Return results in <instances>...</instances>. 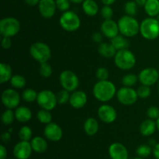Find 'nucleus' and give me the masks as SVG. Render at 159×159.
Segmentation results:
<instances>
[{
    "label": "nucleus",
    "instance_id": "nucleus-1",
    "mask_svg": "<svg viewBox=\"0 0 159 159\" xmlns=\"http://www.w3.org/2000/svg\"><path fill=\"white\" fill-rule=\"evenodd\" d=\"M93 95L97 100L105 102L111 100L116 93L114 84L109 80L99 81L93 86Z\"/></svg>",
    "mask_w": 159,
    "mask_h": 159
},
{
    "label": "nucleus",
    "instance_id": "nucleus-2",
    "mask_svg": "<svg viewBox=\"0 0 159 159\" xmlns=\"http://www.w3.org/2000/svg\"><path fill=\"white\" fill-rule=\"evenodd\" d=\"M117 23L120 32L126 37H133L140 32L139 23L131 16H123Z\"/></svg>",
    "mask_w": 159,
    "mask_h": 159
},
{
    "label": "nucleus",
    "instance_id": "nucleus-3",
    "mask_svg": "<svg viewBox=\"0 0 159 159\" xmlns=\"http://www.w3.org/2000/svg\"><path fill=\"white\" fill-rule=\"evenodd\" d=\"M140 33L146 40H155L159 37V22L155 17H149L140 24Z\"/></svg>",
    "mask_w": 159,
    "mask_h": 159
},
{
    "label": "nucleus",
    "instance_id": "nucleus-4",
    "mask_svg": "<svg viewBox=\"0 0 159 159\" xmlns=\"http://www.w3.org/2000/svg\"><path fill=\"white\" fill-rule=\"evenodd\" d=\"M114 63L118 68L121 70H130L136 65L135 55L128 49L117 51L114 56Z\"/></svg>",
    "mask_w": 159,
    "mask_h": 159
},
{
    "label": "nucleus",
    "instance_id": "nucleus-5",
    "mask_svg": "<svg viewBox=\"0 0 159 159\" xmlns=\"http://www.w3.org/2000/svg\"><path fill=\"white\" fill-rule=\"evenodd\" d=\"M30 54L33 58L40 64L48 62L51 57L50 47L43 42H36L30 48Z\"/></svg>",
    "mask_w": 159,
    "mask_h": 159
},
{
    "label": "nucleus",
    "instance_id": "nucleus-6",
    "mask_svg": "<svg viewBox=\"0 0 159 159\" xmlns=\"http://www.w3.org/2000/svg\"><path fill=\"white\" fill-rule=\"evenodd\" d=\"M59 23L65 30L68 32L75 31L80 27L81 20L79 16L73 11L64 12L59 19Z\"/></svg>",
    "mask_w": 159,
    "mask_h": 159
},
{
    "label": "nucleus",
    "instance_id": "nucleus-7",
    "mask_svg": "<svg viewBox=\"0 0 159 159\" xmlns=\"http://www.w3.org/2000/svg\"><path fill=\"white\" fill-rule=\"evenodd\" d=\"M20 21L14 17H5L0 21V34L2 37H14L20 32Z\"/></svg>",
    "mask_w": 159,
    "mask_h": 159
},
{
    "label": "nucleus",
    "instance_id": "nucleus-8",
    "mask_svg": "<svg viewBox=\"0 0 159 159\" xmlns=\"http://www.w3.org/2000/svg\"><path fill=\"white\" fill-rule=\"evenodd\" d=\"M37 102L41 109L51 111L55 108L57 104V95L51 90H42L38 93Z\"/></svg>",
    "mask_w": 159,
    "mask_h": 159
},
{
    "label": "nucleus",
    "instance_id": "nucleus-9",
    "mask_svg": "<svg viewBox=\"0 0 159 159\" xmlns=\"http://www.w3.org/2000/svg\"><path fill=\"white\" fill-rule=\"evenodd\" d=\"M59 82L64 89L68 92H74L79 85V80L76 74L69 70L62 71L59 76Z\"/></svg>",
    "mask_w": 159,
    "mask_h": 159
},
{
    "label": "nucleus",
    "instance_id": "nucleus-10",
    "mask_svg": "<svg viewBox=\"0 0 159 159\" xmlns=\"http://www.w3.org/2000/svg\"><path fill=\"white\" fill-rule=\"evenodd\" d=\"M116 97L121 104L125 106L134 105L138 100V93L132 87L124 86L116 92Z\"/></svg>",
    "mask_w": 159,
    "mask_h": 159
},
{
    "label": "nucleus",
    "instance_id": "nucleus-11",
    "mask_svg": "<svg viewBox=\"0 0 159 159\" xmlns=\"http://www.w3.org/2000/svg\"><path fill=\"white\" fill-rule=\"evenodd\" d=\"M2 102L7 109L17 108L20 102V96L17 91L12 89H7L2 93Z\"/></svg>",
    "mask_w": 159,
    "mask_h": 159
},
{
    "label": "nucleus",
    "instance_id": "nucleus-12",
    "mask_svg": "<svg viewBox=\"0 0 159 159\" xmlns=\"http://www.w3.org/2000/svg\"><path fill=\"white\" fill-rule=\"evenodd\" d=\"M159 73L154 68H147L143 69L138 75V79L142 85L152 86L158 82Z\"/></svg>",
    "mask_w": 159,
    "mask_h": 159
},
{
    "label": "nucleus",
    "instance_id": "nucleus-13",
    "mask_svg": "<svg viewBox=\"0 0 159 159\" xmlns=\"http://www.w3.org/2000/svg\"><path fill=\"white\" fill-rule=\"evenodd\" d=\"M98 116L102 122L106 124H112L117 118V113L114 107L104 104L98 109Z\"/></svg>",
    "mask_w": 159,
    "mask_h": 159
},
{
    "label": "nucleus",
    "instance_id": "nucleus-14",
    "mask_svg": "<svg viewBox=\"0 0 159 159\" xmlns=\"http://www.w3.org/2000/svg\"><path fill=\"white\" fill-rule=\"evenodd\" d=\"M32 146L29 141H21L13 148V155L17 159H28L32 154Z\"/></svg>",
    "mask_w": 159,
    "mask_h": 159
},
{
    "label": "nucleus",
    "instance_id": "nucleus-15",
    "mask_svg": "<svg viewBox=\"0 0 159 159\" xmlns=\"http://www.w3.org/2000/svg\"><path fill=\"white\" fill-rule=\"evenodd\" d=\"M44 136L51 141H60L63 136V130L58 124L51 122L46 124V127L43 130Z\"/></svg>",
    "mask_w": 159,
    "mask_h": 159
},
{
    "label": "nucleus",
    "instance_id": "nucleus-16",
    "mask_svg": "<svg viewBox=\"0 0 159 159\" xmlns=\"http://www.w3.org/2000/svg\"><path fill=\"white\" fill-rule=\"evenodd\" d=\"M38 7L40 15L45 19L54 16L57 9L56 1L54 0H40Z\"/></svg>",
    "mask_w": 159,
    "mask_h": 159
},
{
    "label": "nucleus",
    "instance_id": "nucleus-17",
    "mask_svg": "<svg viewBox=\"0 0 159 159\" xmlns=\"http://www.w3.org/2000/svg\"><path fill=\"white\" fill-rule=\"evenodd\" d=\"M101 32L105 37L113 39L119 35L118 23L113 20H105L101 25Z\"/></svg>",
    "mask_w": 159,
    "mask_h": 159
},
{
    "label": "nucleus",
    "instance_id": "nucleus-18",
    "mask_svg": "<svg viewBox=\"0 0 159 159\" xmlns=\"http://www.w3.org/2000/svg\"><path fill=\"white\" fill-rule=\"evenodd\" d=\"M109 155L112 159H127L128 152L124 144L120 143H113L109 148Z\"/></svg>",
    "mask_w": 159,
    "mask_h": 159
},
{
    "label": "nucleus",
    "instance_id": "nucleus-19",
    "mask_svg": "<svg viewBox=\"0 0 159 159\" xmlns=\"http://www.w3.org/2000/svg\"><path fill=\"white\" fill-rule=\"evenodd\" d=\"M88 101V97L85 92L83 91H74L70 97L69 103L73 108L81 109L85 106Z\"/></svg>",
    "mask_w": 159,
    "mask_h": 159
},
{
    "label": "nucleus",
    "instance_id": "nucleus-20",
    "mask_svg": "<svg viewBox=\"0 0 159 159\" xmlns=\"http://www.w3.org/2000/svg\"><path fill=\"white\" fill-rule=\"evenodd\" d=\"M16 120L20 123L28 122L32 118V112L26 107H18L15 110Z\"/></svg>",
    "mask_w": 159,
    "mask_h": 159
},
{
    "label": "nucleus",
    "instance_id": "nucleus-21",
    "mask_svg": "<svg viewBox=\"0 0 159 159\" xmlns=\"http://www.w3.org/2000/svg\"><path fill=\"white\" fill-rule=\"evenodd\" d=\"M156 129V122L152 119H148L143 121L140 126V132L144 137H149L152 135L155 132Z\"/></svg>",
    "mask_w": 159,
    "mask_h": 159
},
{
    "label": "nucleus",
    "instance_id": "nucleus-22",
    "mask_svg": "<svg viewBox=\"0 0 159 159\" xmlns=\"http://www.w3.org/2000/svg\"><path fill=\"white\" fill-rule=\"evenodd\" d=\"M98 51L101 56L107 57V58L114 57L117 52L116 49L111 43H102V42L99 43V47H98Z\"/></svg>",
    "mask_w": 159,
    "mask_h": 159
},
{
    "label": "nucleus",
    "instance_id": "nucleus-23",
    "mask_svg": "<svg viewBox=\"0 0 159 159\" xmlns=\"http://www.w3.org/2000/svg\"><path fill=\"white\" fill-rule=\"evenodd\" d=\"M99 124L97 120L93 117H89L84 123V130L89 136H93L99 131Z\"/></svg>",
    "mask_w": 159,
    "mask_h": 159
},
{
    "label": "nucleus",
    "instance_id": "nucleus-24",
    "mask_svg": "<svg viewBox=\"0 0 159 159\" xmlns=\"http://www.w3.org/2000/svg\"><path fill=\"white\" fill-rule=\"evenodd\" d=\"M31 146L33 151L37 153H43L48 148V143L42 137L37 136L31 140Z\"/></svg>",
    "mask_w": 159,
    "mask_h": 159
},
{
    "label": "nucleus",
    "instance_id": "nucleus-25",
    "mask_svg": "<svg viewBox=\"0 0 159 159\" xmlns=\"http://www.w3.org/2000/svg\"><path fill=\"white\" fill-rule=\"evenodd\" d=\"M82 9L86 15L93 16L99 12V6L95 0H85L82 2Z\"/></svg>",
    "mask_w": 159,
    "mask_h": 159
},
{
    "label": "nucleus",
    "instance_id": "nucleus-26",
    "mask_svg": "<svg viewBox=\"0 0 159 159\" xmlns=\"http://www.w3.org/2000/svg\"><path fill=\"white\" fill-rule=\"evenodd\" d=\"M144 7L149 16H157L159 14V0H148Z\"/></svg>",
    "mask_w": 159,
    "mask_h": 159
},
{
    "label": "nucleus",
    "instance_id": "nucleus-27",
    "mask_svg": "<svg viewBox=\"0 0 159 159\" xmlns=\"http://www.w3.org/2000/svg\"><path fill=\"white\" fill-rule=\"evenodd\" d=\"M12 77V70L9 65L6 63L0 64V82L2 84L9 82Z\"/></svg>",
    "mask_w": 159,
    "mask_h": 159
},
{
    "label": "nucleus",
    "instance_id": "nucleus-28",
    "mask_svg": "<svg viewBox=\"0 0 159 159\" xmlns=\"http://www.w3.org/2000/svg\"><path fill=\"white\" fill-rule=\"evenodd\" d=\"M111 43L113 45L116 51H120V50L127 49L129 46L128 40L124 37V36L117 35L116 37L111 39Z\"/></svg>",
    "mask_w": 159,
    "mask_h": 159
},
{
    "label": "nucleus",
    "instance_id": "nucleus-29",
    "mask_svg": "<svg viewBox=\"0 0 159 159\" xmlns=\"http://www.w3.org/2000/svg\"><path fill=\"white\" fill-rule=\"evenodd\" d=\"M37 118L41 124H48L52 120V115L49 110L41 109L37 112Z\"/></svg>",
    "mask_w": 159,
    "mask_h": 159
},
{
    "label": "nucleus",
    "instance_id": "nucleus-30",
    "mask_svg": "<svg viewBox=\"0 0 159 159\" xmlns=\"http://www.w3.org/2000/svg\"><path fill=\"white\" fill-rule=\"evenodd\" d=\"M16 119L15 112L12 111V109H7L2 113L1 116L2 122L4 125L9 126L13 123L14 120Z\"/></svg>",
    "mask_w": 159,
    "mask_h": 159
},
{
    "label": "nucleus",
    "instance_id": "nucleus-31",
    "mask_svg": "<svg viewBox=\"0 0 159 159\" xmlns=\"http://www.w3.org/2000/svg\"><path fill=\"white\" fill-rule=\"evenodd\" d=\"M10 84L13 88L16 89H23L26 85V81L25 77L20 75H12V79H10Z\"/></svg>",
    "mask_w": 159,
    "mask_h": 159
},
{
    "label": "nucleus",
    "instance_id": "nucleus-32",
    "mask_svg": "<svg viewBox=\"0 0 159 159\" xmlns=\"http://www.w3.org/2000/svg\"><path fill=\"white\" fill-rule=\"evenodd\" d=\"M38 93L33 89H26L22 93V98L23 100L28 102H32L37 100Z\"/></svg>",
    "mask_w": 159,
    "mask_h": 159
},
{
    "label": "nucleus",
    "instance_id": "nucleus-33",
    "mask_svg": "<svg viewBox=\"0 0 159 159\" xmlns=\"http://www.w3.org/2000/svg\"><path fill=\"white\" fill-rule=\"evenodd\" d=\"M32 130L28 126H23L19 131V138L21 141H29L32 138Z\"/></svg>",
    "mask_w": 159,
    "mask_h": 159
},
{
    "label": "nucleus",
    "instance_id": "nucleus-34",
    "mask_svg": "<svg viewBox=\"0 0 159 159\" xmlns=\"http://www.w3.org/2000/svg\"><path fill=\"white\" fill-rule=\"evenodd\" d=\"M138 77L134 74H127L124 75L122 79V84L124 86L132 87L137 83Z\"/></svg>",
    "mask_w": 159,
    "mask_h": 159
},
{
    "label": "nucleus",
    "instance_id": "nucleus-35",
    "mask_svg": "<svg viewBox=\"0 0 159 159\" xmlns=\"http://www.w3.org/2000/svg\"><path fill=\"white\" fill-rule=\"evenodd\" d=\"M138 5L135 1H128L127 2H126L125 6H124V11L127 15L134 16L136 15L137 12H138Z\"/></svg>",
    "mask_w": 159,
    "mask_h": 159
},
{
    "label": "nucleus",
    "instance_id": "nucleus-36",
    "mask_svg": "<svg viewBox=\"0 0 159 159\" xmlns=\"http://www.w3.org/2000/svg\"><path fill=\"white\" fill-rule=\"evenodd\" d=\"M70 92L67 91L65 89H62L61 91H59L57 93V103L61 104V105H65L67 102H69L70 97H71V95H70Z\"/></svg>",
    "mask_w": 159,
    "mask_h": 159
},
{
    "label": "nucleus",
    "instance_id": "nucleus-37",
    "mask_svg": "<svg viewBox=\"0 0 159 159\" xmlns=\"http://www.w3.org/2000/svg\"><path fill=\"white\" fill-rule=\"evenodd\" d=\"M152 152H153L152 148L147 144H141L136 150L137 155L141 158H147L151 155Z\"/></svg>",
    "mask_w": 159,
    "mask_h": 159
},
{
    "label": "nucleus",
    "instance_id": "nucleus-38",
    "mask_svg": "<svg viewBox=\"0 0 159 159\" xmlns=\"http://www.w3.org/2000/svg\"><path fill=\"white\" fill-rule=\"evenodd\" d=\"M53 72L52 68L48 62H43L40 64V74L43 78H49Z\"/></svg>",
    "mask_w": 159,
    "mask_h": 159
},
{
    "label": "nucleus",
    "instance_id": "nucleus-39",
    "mask_svg": "<svg viewBox=\"0 0 159 159\" xmlns=\"http://www.w3.org/2000/svg\"><path fill=\"white\" fill-rule=\"evenodd\" d=\"M137 93H138V97L141 98V99H147L151 96L152 90H151L150 86L142 85L138 89Z\"/></svg>",
    "mask_w": 159,
    "mask_h": 159
},
{
    "label": "nucleus",
    "instance_id": "nucleus-40",
    "mask_svg": "<svg viewBox=\"0 0 159 159\" xmlns=\"http://www.w3.org/2000/svg\"><path fill=\"white\" fill-rule=\"evenodd\" d=\"M101 15L104 20H112L113 15V9L110 6H104L101 9Z\"/></svg>",
    "mask_w": 159,
    "mask_h": 159
},
{
    "label": "nucleus",
    "instance_id": "nucleus-41",
    "mask_svg": "<svg viewBox=\"0 0 159 159\" xmlns=\"http://www.w3.org/2000/svg\"><path fill=\"white\" fill-rule=\"evenodd\" d=\"M96 78L99 79V81H104L107 80L109 78V71L107 68L101 67L99 68L96 71Z\"/></svg>",
    "mask_w": 159,
    "mask_h": 159
},
{
    "label": "nucleus",
    "instance_id": "nucleus-42",
    "mask_svg": "<svg viewBox=\"0 0 159 159\" xmlns=\"http://www.w3.org/2000/svg\"><path fill=\"white\" fill-rule=\"evenodd\" d=\"M57 9L61 12H66L70 8L69 0H56Z\"/></svg>",
    "mask_w": 159,
    "mask_h": 159
},
{
    "label": "nucleus",
    "instance_id": "nucleus-43",
    "mask_svg": "<svg viewBox=\"0 0 159 159\" xmlns=\"http://www.w3.org/2000/svg\"><path fill=\"white\" fill-rule=\"evenodd\" d=\"M147 115L149 119L158 120L159 118V109L156 107H151L148 109Z\"/></svg>",
    "mask_w": 159,
    "mask_h": 159
},
{
    "label": "nucleus",
    "instance_id": "nucleus-44",
    "mask_svg": "<svg viewBox=\"0 0 159 159\" xmlns=\"http://www.w3.org/2000/svg\"><path fill=\"white\" fill-rule=\"evenodd\" d=\"M1 43H2V47L4 49H9V48L12 47V44L11 37H2Z\"/></svg>",
    "mask_w": 159,
    "mask_h": 159
},
{
    "label": "nucleus",
    "instance_id": "nucleus-45",
    "mask_svg": "<svg viewBox=\"0 0 159 159\" xmlns=\"http://www.w3.org/2000/svg\"><path fill=\"white\" fill-rule=\"evenodd\" d=\"M102 35L103 34H101V33L99 32H96L93 34V40H94L96 43H101L102 41Z\"/></svg>",
    "mask_w": 159,
    "mask_h": 159
},
{
    "label": "nucleus",
    "instance_id": "nucleus-46",
    "mask_svg": "<svg viewBox=\"0 0 159 159\" xmlns=\"http://www.w3.org/2000/svg\"><path fill=\"white\" fill-rule=\"evenodd\" d=\"M7 156V150L3 145L0 146V159H6Z\"/></svg>",
    "mask_w": 159,
    "mask_h": 159
},
{
    "label": "nucleus",
    "instance_id": "nucleus-47",
    "mask_svg": "<svg viewBox=\"0 0 159 159\" xmlns=\"http://www.w3.org/2000/svg\"><path fill=\"white\" fill-rule=\"evenodd\" d=\"M153 155L156 159H159V143L156 144L153 148Z\"/></svg>",
    "mask_w": 159,
    "mask_h": 159
},
{
    "label": "nucleus",
    "instance_id": "nucleus-48",
    "mask_svg": "<svg viewBox=\"0 0 159 159\" xmlns=\"http://www.w3.org/2000/svg\"><path fill=\"white\" fill-rule=\"evenodd\" d=\"M24 1L30 6H35L40 2V0H24Z\"/></svg>",
    "mask_w": 159,
    "mask_h": 159
},
{
    "label": "nucleus",
    "instance_id": "nucleus-49",
    "mask_svg": "<svg viewBox=\"0 0 159 159\" xmlns=\"http://www.w3.org/2000/svg\"><path fill=\"white\" fill-rule=\"evenodd\" d=\"M2 140L5 141V142L9 141V140L10 139V134H9V132H6V133L2 134Z\"/></svg>",
    "mask_w": 159,
    "mask_h": 159
},
{
    "label": "nucleus",
    "instance_id": "nucleus-50",
    "mask_svg": "<svg viewBox=\"0 0 159 159\" xmlns=\"http://www.w3.org/2000/svg\"><path fill=\"white\" fill-rule=\"evenodd\" d=\"M104 6H111L116 2V0H102Z\"/></svg>",
    "mask_w": 159,
    "mask_h": 159
},
{
    "label": "nucleus",
    "instance_id": "nucleus-51",
    "mask_svg": "<svg viewBox=\"0 0 159 159\" xmlns=\"http://www.w3.org/2000/svg\"><path fill=\"white\" fill-rule=\"evenodd\" d=\"M134 1L136 2V3L139 6H144V5L147 2L148 0H134Z\"/></svg>",
    "mask_w": 159,
    "mask_h": 159
},
{
    "label": "nucleus",
    "instance_id": "nucleus-52",
    "mask_svg": "<svg viewBox=\"0 0 159 159\" xmlns=\"http://www.w3.org/2000/svg\"><path fill=\"white\" fill-rule=\"evenodd\" d=\"M69 1L71 2H73V3H75V4H79V3L83 2L85 0H69Z\"/></svg>",
    "mask_w": 159,
    "mask_h": 159
},
{
    "label": "nucleus",
    "instance_id": "nucleus-53",
    "mask_svg": "<svg viewBox=\"0 0 159 159\" xmlns=\"http://www.w3.org/2000/svg\"><path fill=\"white\" fill-rule=\"evenodd\" d=\"M156 126H157V129H158L159 131V118L158 120H156Z\"/></svg>",
    "mask_w": 159,
    "mask_h": 159
},
{
    "label": "nucleus",
    "instance_id": "nucleus-54",
    "mask_svg": "<svg viewBox=\"0 0 159 159\" xmlns=\"http://www.w3.org/2000/svg\"><path fill=\"white\" fill-rule=\"evenodd\" d=\"M156 19H157V20H158V21L159 22V14L156 16Z\"/></svg>",
    "mask_w": 159,
    "mask_h": 159
},
{
    "label": "nucleus",
    "instance_id": "nucleus-55",
    "mask_svg": "<svg viewBox=\"0 0 159 159\" xmlns=\"http://www.w3.org/2000/svg\"><path fill=\"white\" fill-rule=\"evenodd\" d=\"M134 159H143V158H141V157H140V158H134Z\"/></svg>",
    "mask_w": 159,
    "mask_h": 159
},
{
    "label": "nucleus",
    "instance_id": "nucleus-56",
    "mask_svg": "<svg viewBox=\"0 0 159 159\" xmlns=\"http://www.w3.org/2000/svg\"><path fill=\"white\" fill-rule=\"evenodd\" d=\"M158 93H159V84H158Z\"/></svg>",
    "mask_w": 159,
    "mask_h": 159
},
{
    "label": "nucleus",
    "instance_id": "nucleus-57",
    "mask_svg": "<svg viewBox=\"0 0 159 159\" xmlns=\"http://www.w3.org/2000/svg\"><path fill=\"white\" fill-rule=\"evenodd\" d=\"M158 73H159V69H158Z\"/></svg>",
    "mask_w": 159,
    "mask_h": 159
},
{
    "label": "nucleus",
    "instance_id": "nucleus-58",
    "mask_svg": "<svg viewBox=\"0 0 159 159\" xmlns=\"http://www.w3.org/2000/svg\"><path fill=\"white\" fill-rule=\"evenodd\" d=\"M9 159H12V158H9Z\"/></svg>",
    "mask_w": 159,
    "mask_h": 159
}]
</instances>
